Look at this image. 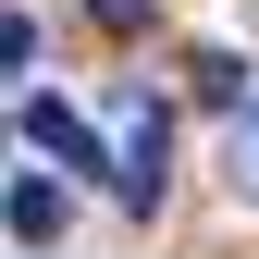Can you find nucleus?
Masks as SVG:
<instances>
[{
    "label": "nucleus",
    "mask_w": 259,
    "mask_h": 259,
    "mask_svg": "<svg viewBox=\"0 0 259 259\" xmlns=\"http://www.w3.org/2000/svg\"><path fill=\"white\" fill-rule=\"evenodd\" d=\"M160 148H173V111L136 87V99H123V160H111V198L123 210H160Z\"/></svg>",
    "instance_id": "nucleus-1"
},
{
    "label": "nucleus",
    "mask_w": 259,
    "mask_h": 259,
    "mask_svg": "<svg viewBox=\"0 0 259 259\" xmlns=\"http://www.w3.org/2000/svg\"><path fill=\"white\" fill-rule=\"evenodd\" d=\"M25 148H37V160H62V173H87V160H99V136H87V111L74 99H37V87H25Z\"/></svg>",
    "instance_id": "nucleus-2"
},
{
    "label": "nucleus",
    "mask_w": 259,
    "mask_h": 259,
    "mask_svg": "<svg viewBox=\"0 0 259 259\" xmlns=\"http://www.w3.org/2000/svg\"><path fill=\"white\" fill-rule=\"evenodd\" d=\"M62 222H74V198H62L50 173H13V247H25V259L62 247Z\"/></svg>",
    "instance_id": "nucleus-3"
},
{
    "label": "nucleus",
    "mask_w": 259,
    "mask_h": 259,
    "mask_svg": "<svg viewBox=\"0 0 259 259\" xmlns=\"http://www.w3.org/2000/svg\"><path fill=\"white\" fill-rule=\"evenodd\" d=\"M222 160H235V198H259V99L235 111V136H222Z\"/></svg>",
    "instance_id": "nucleus-4"
},
{
    "label": "nucleus",
    "mask_w": 259,
    "mask_h": 259,
    "mask_svg": "<svg viewBox=\"0 0 259 259\" xmlns=\"http://www.w3.org/2000/svg\"><path fill=\"white\" fill-rule=\"evenodd\" d=\"M198 99H222V111H247V74H235V50H198Z\"/></svg>",
    "instance_id": "nucleus-5"
},
{
    "label": "nucleus",
    "mask_w": 259,
    "mask_h": 259,
    "mask_svg": "<svg viewBox=\"0 0 259 259\" xmlns=\"http://www.w3.org/2000/svg\"><path fill=\"white\" fill-rule=\"evenodd\" d=\"M99 25H123V37H136V25H148V0H99Z\"/></svg>",
    "instance_id": "nucleus-6"
}]
</instances>
